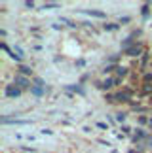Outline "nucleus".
<instances>
[{
  "label": "nucleus",
  "mask_w": 152,
  "mask_h": 153,
  "mask_svg": "<svg viewBox=\"0 0 152 153\" xmlns=\"http://www.w3.org/2000/svg\"><path fill=\"white\" fill-rule=\"evenodd\" d=\"M150 104H152V97H150Z\"/></svg>",
  "instance_id": "obj_18"
},
{
  "label": "nucleus",
  "mask_w": 152,
  "mask_h": 153,
  "mask_svg": "<svg viewBox=\"0 0 152 153\" xmlns=\"http://www.w3.org/2000/svg\"><path fill=\"white\" fill-rule=\"evenodd\" d=\"M147 61H148V53H143V61H141V66H144V64H147Z\"/></svg>",
  "instance_id": "obj_12"
},
{
  "label": "nucleus",
  "mask_w": 152,
  "mask_h": 153,
  "mask_svg": "<svg viewBox=\"0 0 152 153\" xmlns=\"http://www.w3.org/2000/svg\"><path fill=\"white\" fill-rule=\"evenodd\" d=\"M15 85L19 87V89H27V87L31 85V81H29L25 76H19V74H17V76H15Z\"/></svg>",
  "instance_id": "obj_3"
},
{
  "label": "nucleus",
  "mask_w": 152,
  "mask_h": 153,
  "mask_svg": "<svg viewBox=\"0 0 152 153\" xmlns=\"http://www.w3.org/2000/svg\"><path fill=\"white\" fill-rule=\"evenodd\" d=\"M116 121L124 123V121H126V114H116Z\"/></svg>",
  "instance_id": "obj_10"
},
{
  "label": "nucleus",
  "mask_w": 152,
  "mask_h": 153,
  "mask_svg": "<svg viewBox=\"0 0 152 153\" xmlns=\"http://www.w3.org/2000/svg\"><path fill=\"white\" fill-rule=\"evenodd\" d=\"M148 125H150V128H152V119H150V121H148Z\"/></svg>",
  "instance_id": "obj_17"
},
{
  "label": "nucleus",
  "mask_w": 152,
  "mask_h": 153,
  "mask_svg": "<svg viewBox=\"0 0 152 153\" xmlns=\"http://www.w3.org/2000/svg\"><path fill=\"white\" fill-rule=\"evenodd\" d=\"M112 85H114V78H107L103 83H99V87H101V89H105V91L112 89Z\"/></svg>",
  "instance_id": "obj_6"
},
{
  "label": "nucleus",
  "mask_w": 152,
  "mask_h": 153,
  "mask_svg": "<svg viewBox=\"0 0 152 153\" xmlns=\"http://www.w3.org/2000/svg\"><path fill=\"white\" fill-rule=\"evenodd\" d=\"M114 28H118V25H105V30H114Z\"/></svg>",
  "instance_id": "obj_13"
},
{
  "label": "nucleus",
  "mask_w": 152,
  "mask_h": 153,
  "mask_svg": "<svg viewBox=\"0 0 152 153\" xmlns=\"http://www.w3.org/2000/svg\"><path fill=\"white\" fill-rule=\"evenodd\" d=\"M148 6H150V4H147V6H143V15H148Z\"/></svg>",
  "instance_id": "obj_14"
},
{
  "label": "nucleus",
  "mask_w": 152,
  "mask_h": 153,
  "mask_svg": "<svg viewBox=\"0 0 152 153\" xmlns=\"http://www.w3.org/2000/svg\"><path fill=\"white\" fill-rule=\"evenodd\" d=\"M143 53V45L141 44H133L131 48H126V55L127 57H139Z\"/></svg>",
  "instance_id": "obj_1"
},
{
  "label": "nucleus",
  "mask_w": 152,
  "mask_h": 153,
  "mask_svg": "<svg viewBox=\"0 0 152 153\" xmlns=\"http://www.w3.org/2000/svg\"><path fill=\"white\" fill-rule=\"evenodd\" d=\"M116 74H118V78H124V76H127V68L126 66H116Z\"/></svg>",
  "instance_id": "obj_7"
},
{
  "label": "nucleus",
  "mask_w": 152,
  "mask_h": 153,
  "mask_svg": "<svg viewBox=\"0 0 152 153\" xmlns=\"http://www.w3.org/2000/svg\"><path fill=\"white\" fill-rule=\"evenodd\" d=\"M86 13H90V15H95V17H105L103 11H95V10H86Z\"/></svg>",
  "instance_id": "obj_8"
},
{
  "label": "nucleus",
  "mask_w": 152,
  "mask_h": 153,
  "mask_svg": "<svg viewBox=\"0 0 152 153\" xmlns=\"http://www.w3.org/2000/svg\"><path fill=\"white\" fill-rule=\"evenodd\" d=\"M44 89H46V85H38V83L31 85V91H32L36 97H42V95H44Z\"/></svg>",
  "instance_id": "obj_4"
},
{
  "label": "nucleus",
  "mask_w": 152,
  "mask_h": 153,
  "mask_svg": "<svg viewBox=\"0 0 152 153\" xmlns=\"http://www.w3.org/2000/svg\"><path fill=\"white\" fill-rule=\"evenodd\" d=\"M112 70H116V68H114V66H107V68H105V70H103V72H105V74H107V72H112Z\"/></svg>",
  "instance_id": "obj_15"
},
{
  "label": "nucleus",
  "mask_w": 152,
  "mask_h": 153,
  "mask_svg": "<svg viewBox=\"0 0 152 153\" xmlns=\"http://www.w3.org/2000/svg\"><path fill=\"white\" fill-rule=\"evenodd\" d=\"M143 79L147 81V83H150V81H152V74H150V72H147V74L143 76Z\"/></svg>",
  "instance_id": "obj_11"
},
{
  "label": "nucleus",
  "mask_w": 152,
  "mask_h": 153,
  "mask_svg": "<svg viewBox=\"0 0 152 153\" xmlns=\"http://www.w3.org/2000/svg\"><path fill=\"white\" fill-rule=\"evenodd\" d=\"M4 95H6V97H10V98H15V97H19V95H21V89H19V87H15V83H14V85H6Z\"/></svg>",
  "instance_id": "obj_2"
},
{
  "label": "nucleus",
  "mask_w": 152,
  "mask_h": 153,
  "mask_svg": "<svg viewBox=\"0 0 152 153\" xmlns=\"http://www.w3.org/2000/svg\"><path fill=\"white\" fill-rule=\"evenodd\" d=\"M114 100L116 102H127V100H129V95H127V93L124 91V93H116V95H114Z\"/></svg>",
  "instance_id": "obj_5"
},
{
  "label": "nucleus",
  "mask_w": 152,
  "mask_h": 153,
  "mask_svg": "<svg viewBox=\"0 0 152 153\" xmlns=\"http://www.w3.org/2000/svg\"><path fill=\"white\" fill-rule=\"evenodd\" d=\"M19 72H21V74H25V76H31V74H32V70L29 68V66H19Z\"/></svg>",
  "instance_id": "obj_9"
},
{
  "label": "nucleus",
  "mask_w": 152,
  "mask_h": 153,
  "mask_svg": "<svg viewBox=\"0 0 152 153\" xmlns=\"http://www.w3.org/2000/svg\"><path fill=\"white\" fill-rule=\"evenodd\" d=\"M122 83V78H114V85H120Z\"/></svg>",
  "instance_id": "obj_16"
}]
</instances>
